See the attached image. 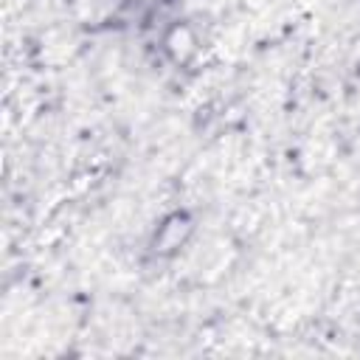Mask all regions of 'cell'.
Listing matches in <instances>:
<instances>
[{
	"label": "cell",
	"mask_w": 360,
	"mask_h": 360,
	"mask_svg": "<svg viewBox=\"0 0 360 360\" xmlns=\"http://www.w3.org/2000/svg\"><path fill=\"white\" fill-rule=\"evenodd\" d=\"M163 45H166V51H169V56L174 62H186V59H191L197 53V37H194V31L188 25H174L166 34Z\"/></svg>",
	"instance_id": "6da1fadb"
}]
</instances>
